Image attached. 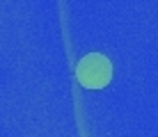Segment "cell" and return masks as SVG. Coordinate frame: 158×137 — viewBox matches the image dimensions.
I'll list each match as a JSON object with an SVG mask.
<instances>
[{"mask_svg": "<svg viewBox=\"0 0 158 137\" xmlns=\"http://www.w3.org/2000/svg\"><path fill=\"white\" fill-rule=\"evenodd\" d=\"M112 78V64L106 55L92 53L80 59L78 64V80L87 89H101L106 87Z\"/></svg>", "mask_w": 158, "mask_h": 137, "instance_id": "cell-1", "label": "cell"}]
</instances>
